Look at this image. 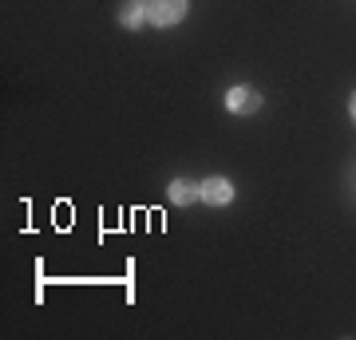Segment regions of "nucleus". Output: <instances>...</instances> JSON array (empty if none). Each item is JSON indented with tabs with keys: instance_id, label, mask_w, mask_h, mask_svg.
<instances>
[{
	"instance_id": "obj_2",
	"label": "nucleus",
	"mask_w": 356,
	"mask_h": 340,
	"mask_svg": "<svg viewBox=\"0 0 356 340\" xmlns=\"http://www.w3.org/2000/svg\"><path fill=\"white\" fill-rule=\"evenodd\" d=\"M226 111L254 115V111H261V95H257L254 88H229L226 91Z\"/></svg>"
},
{
	"instance_id": "obj_5",
	"label": "nucleus",
	"mask_w": 356,
	"mask_h": 340,
	"mask_svg": "<svg viewBox=\"0 0 356 340\" xmlns=\"http://www.w3.org/2000/svg\"><path fill=\"white\" fill-rule=\"evenodd\" d=\"M194 198H202V182H191V178H175L170 182V202L175 206H191Z\"/></svg>"
},
{
	"instance_id": "obj_4",
	"label": "nucleus",
	"mask_w": 356,
	"mask_h": 340,
	"mask_svg": "<svg viewBox=\"0 0 356 340\" xmlns=\"http://www.w3.org/2000/svg\"><path fill=\"white\" fill-rule=\"evenodd\" d=\"M147 4H151V0H127V4L119 8V24L127 28V32H139V28L147 24Z\"/></svg>"
},
{
	"instance_id": "obj_3",
	"label": "nucleus",
	"mask_w": 356,
	"mask_h": 340,
	"mask_svg": "<svg viewBox=\"0 0 356 340\" xmlns=\"http://www.w3.org/2000/svg\"><path fill=\"white\" fill-rule=\"evenodd\" d=\"M229 198H234V186H229V178H222V175L202 178V202H210V206H226Z\"/></svg>"
},
{
	"instance_id": "obj_1",
	"label": "nucleus",
	"mask_w": 356,
	"mask_h": 340,
	"mask_svg": "<svg viewBox=\"0 0 356 340\" xmlns=\"http://www.w3.org/2000/svg\"><path fill=\"white\" fill-rule=\"evenodd\" d=\"M186 0H151L147 4V24H154V28H175V24H182L186 20Z\"/></svg>"
},
{
	"instance_id": "obj_6",
	"label": "nucleus",
	"mask_w": 356,
	"mask_h": 340,
	"mask_svg": "<svg viewBox=\"0 0 356 340\" xmlns=\"http://www.w3.org/2000/svg\"><path fill=\"white\" fill-rule=\"evenodd\" d=\"M348 115L356 119V91H353V99H348Z\"/></svg>"
}]
</instances>
